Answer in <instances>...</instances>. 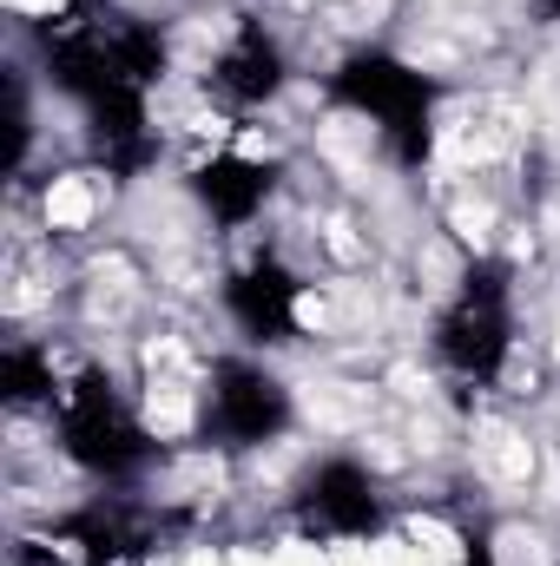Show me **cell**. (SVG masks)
I'll return each instance as SVG.
<instances>
[{
  "label": "cell",
  "mask_w": 560,
  "mask_h": 566,
  "mask_svg": "<svg viewBox=\"0 0 560 566\" xmlns=\"http://www.w3.org/2000/svg\"><path fill=\"white\" fill-rule=\"evenodd\" d=\"M100 211H106V191H100L86 171L53 178V185H46V198H40V224H46V231H66V238H73V231H86Z\"/></svg>",
  "instance_id": "cell-1"
},
{
  "label": "cell",
  "mask_w": 560,
  "mask_h": 566,
  "mask_svg": "<svg viewBox=\"0 0 560 566\" xmlns=\"http://www.w3.org/2000/svg\"><path fill=\"white\" fill-rule=\"evenodd\" d=\"M554 363H560V323H554Z\"/></svg>",
  "instance_id": "cell-2"
}]
</instances>
